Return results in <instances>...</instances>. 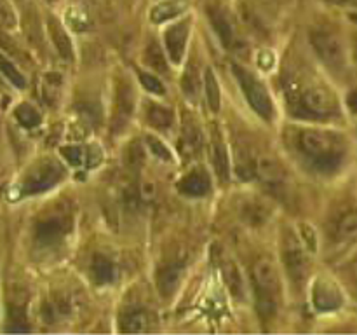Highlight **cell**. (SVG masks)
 <instances>
[{
    "mask_svg": "<svg viewBox=\"0 0 357 335\" xmlns=\"http://www.w3.org/2000/svg\"><path fill=\"white\" fill-rule=\"evenodd\" d=\"M296 145L300 154L312 164L314 171L324 177L340 173L352 154V140L338 129H300Z\"/></svg>",
    "mask_w": 357,
    "mask_h": 335,
    "instance_id": "1",
    "label": "cell"
},
{
    "mask_svg": "<svg viewBox=\"0 0 357 335\" xmlns=\"http://www.w3.org/2000/svg\"><path fill=\"white\" fill-rule=\"evenodd\" d=\"M344 107L333 87L321 80L296 87L293 94V114L312 121H338L344 117Z\"/></svg>",
    "mask_w": 357,
    "mask_h": 335,
    "instance_id": "2",
    "label": "cell"
},
{
    "mask_svg": "<svg viewBox=\"0 0 357 335\" xmlns=\"http://www.w3.org/2000/svg\"><path fill=\"white\" fill-rule=\"evenodd\" d=\"M310 45L317 58L331 73L344 77L354 68L351 54V42H345L338 31L317 28L310 31Z\"/></svg>",
    "mask_w": 357,
    "mask_h": 335,
    "instance_id": "3",
    "label": "cell"
},
{
    "mask_svg": "<svg viewBox=\"0 0 357 335\" xmlns=\"http://www.w3.org/2000/svg\"><path fill=\"white\" fill-rule=\"evenodd\" d=\"M253 285L261 318H272L281 306V276L272 258H260L253 267Z\"/></svg>",
    "mask_w": 357,
    "mask_h": 335,
    "instance_id": "4",
    "label": "cell"
},
{
    "mask_svg": "<svg viewBox=\"0 0 357 335\" xmlns=\"http://www.w3.org/2000/svg\"><path fill=\"white\" fill-rule=\"evenodd\" d=\"M232 70L237 82H239L241 91H243L244 98H246L248 103L251 105V108H253L261 119L272 121V119H274V103H272V98L271 94H268L267 87L264 86V82H261L253 72H250V70L244 68V66L237 65V63H234Z\"/></svg>",
    "mask_w": 357,
    "mask_h": 335,
    "instance_id": "5",
    "label": "cell"
},
{
    "mask_svg": "<svg viewBox=\"0 0 357 335\" xmlns=\"http://www.w3.org/2000/svg\"><path fill=\"white\" fill-rule=\"evenodd\" d=\"M66 177V170L56 159H42L30 168L21 181V195H35L51 191Z\"/></svg>",
    "mask_w": 357,
    "mask_h": 335,
    "instance_id": "6",
    "label": "cell"
},
{
    "mask_svg": "<svg viewBox=\"0 0 357 335\" xmlns=\"http://www.w3.org/2000/svg\"><path fill=\"white\" fill-rule=\"evenodd\" d=\"M72 211L68 206H61L45 213L35 223V241L40 248H54L68 236L72 229Z\"/></svg>",
    "mask_w": 357,
    "mask_h": 335,
    "instance_id": "7",
    "label": "cell"
},
{
    "mask_svg": "<svg viewBox=\"0 0 357 335\" xmlns=\"http://www.w3.org/2000/svg\"><path fill=\"white\" fill-rule=\"evenodd\" d=\"M282 262L293 283L300 285L305 281V276L309 272L307 246H303L298 234L291 229H286L282 234Z\"/></svg>",
    "mask_w": 357,
    "mask_h": 335,
    "instance_id": "8",
    "label": "cell"
},
{
    "mask_svg": "<svg viewBox=\"0 0 357 335\" xmlns=\"http://www.w3.org/2000/svg\"><path fill=\"white\" fill-rule=\"evenodd\" d=\"M206 14H208L209 23H211L213 30H215L216 37L223 44V47H227L232 52L243 51L246 44H244V40L237 34V28L234 24V20L229 10L223 6H220L218 2H211L206 6Z\"/></svg>",
    "mask_w": 357,
    "mask_h": 335,
    "instance_id": "9",
    "label": "cell"
},
{
    "mask_svg": "<svg viewBox=\"0 0 357 335\" xmlns=\"http://www.w3.org/2000/svg\"><path fill=\"white\" fill-rule=\"evenodd\" d=\"M257 177L274 194L284 195L288 192V171L282 168V164H279L272 157H260V159H257Z\"/></svg>",
    "mask_w": 357,
    "mask_h": 335,
    "instance_id": "10",
    "label": "cell"
},
{
    "mask_svg": "<svg viewBox=\"0 0 357 335\" xmlns=\"http://www.w3.org/2000/svg\"><path fill=\"white\" fill-rule=\"evenodd\" d=\"M312 304L319 313H333L344 306V295L330 278H317L312 285Z\"/></svg>",
    "mask_w": 357,
    "mask_h": 335,
    "instance_id": "11",
    "label": "cell"
},
{
    "mask_svg": "<svg viewBox=\"0 0 357 335\" xmlns=\"http://www.w3.org/2000/svg\"><path fill=\"white\" fill-rule=\"evenodd\" d=\"M188 35H190V20H181L178 23L171 24L164 31V47L167 56L174 65H180L187 49Z\"/></svg>",
    "mask_w": 357,
    "mask_h": 335,
    "instance_id": "12",
    "label": "cell"
},
{
    "mask_svg": "<svg viewBox=\"0 0 357 335\" xmlns=\"http://www.w3.org/2000/svg\"><path fill=\"white\" fill-rule=\"evenodd\" d=\"M211 188V181H209V174L204 170L197 168L192 170L178 181V191L187 198H202Z\"/></svg>",
    "mask_w": 357,
    "mask_h": 335,
    "instance_id": "13",
    "label": "cell"
},
{
    "mask_svg": "<svg viewBox=\"0 0 357 335\" xmlns=\"http://www.w3.org/2000/svg\"><path fill=\"white\" fill-rule=\"evenodd\" d=\"M143 114H145L146 122L150 128L159 129V131H167L174 126V114L171 108L157 103V101L146 100L143 105Z\"/></svg>",
    "mask_w": 357,
    "mask_h": 335,
    "instance_id": "14",
    "label": "cell"
},
{
    "mask_svg": "<svg viewBox=\"0 0 357 335\" xmlns=\"http://www.w3.org/2000/svg\"><path fill=\"white\" fill-rule=\"evenodd\" d=\"M132 108H135V93H132V87L128 82H121L117 86V93H115V126H119V128L124 126L128 122V119L131 117Z\"/></svg>",
    "mask_w": 357,
    "mask_h": 335,
    "instance_id": "15",
    "label": "cell"
},
{
    "mask_svg": "<svg viewBox=\"0 0 357 335\" xmlns=\"http://www.w3.org/2000/svg\"><path fill=\"white\" fill-rule=\"evenodd\" d=\"M213 166H215L216 177H218L220 181H229L230 180V157L229 152H227V147L223 143L220 133L213 131Z\"/></svg>",
    "mask_w": 357,
    "mask_h": 335,
    "instance_id": "16",
    "label": "cell"
},
{
    "mask_svg": "<svg viewBox=\"0 0 357 335\" xmlns=\"http://www.w3.org/2000/svg\"><path fill=\"white\" fill-rule=\"evenodd\" d=\"M181 281V265L180 264H169L164 265L157 271L155 274V285L157 290L162 297H171L176 292L178 285Z\"/></svg>",
    "mask_w": 357,
    "mask_h": 335,
    "instance_id": "17",
    "label": "cell"
},
{
    "mask_svg": "<svg viewBox=\"0 0 357 335\" xmlns=\"http://www.w3.org/2000/svg\"><path fill=\"white\" fill-rule=\"evenodd\" d=\"M188 9V0H164V2L155 3L150 9V20L152 23H166V21L174 20L181 16Z\"/></svg>",
    "mask_w": 357,
    "mask_h": 335,
    "instance_id": "18",
    "label": "cell"
},
{
    "mask_svg": "<svg viewBox=\"0 0 357 335\" xmlns=\"http://www.w3.org/2000/svg\"><path fill=\"white\" fill-rule=\"evenodd\" d=\"M181 150L187 156H195L204 145V136H202L201 128L194 119L185 117L183 128H181Z\"/></svg>",
    "mask_w": 357,
    "mask_h": 335,
    "instance_id": "19",
    "label": "cell"
},
{
    "mask_svg": "<svg viewBox=\"0 0 357 335\" xmlns=\"http://www.w3.org/2000/svg\"><path fill=\"white\" fill-rule=\"evenodd\" d=\"M91 276L98 285H110L117 279V265L107 255L96 253L91 260Z\"/></svg>",
    "mask_w": 357,
    "mask_h": 335,
    "instance_id": "20",
    "label": "cell"
},
{
    "mask_svg": "<svg viewBox=\"0 0 357 335\" xmlns=\"http://www.w3.org/2000/svg\"><path fill=\"white\" fill-rule=\"evenodd\" d=\"M220 271H222L223 279H225L227 288L230 290L236 299H244V293H246V286H244L243 274H241L239 267H237L236 262L232 258H222V264H220Z\"/></svg>",
    "mask_w": 357,
    "mask_h": 335,
    "instance_id": "21",
    "label": "cell"
},
{
    "mask_svg": "<svg viewBox=\"0 0 357 335\" xmlns=\"http://www.w3.org/2000/svg\"><path fill=\"white\" fill-rule=\"evenodd\" d=\"M241 216L248 225L261 227L267 223L268 216H271V208L267 202L260 201V199H248L241 206Z\"/></svg>",
    "mask_w": 357,
    "mask_h": 335,
    "instance_id": "22",
    "label": "cell"
},
{
    "mask_svg": "<svg viewBox=\"0 0 357 335\" xmlns=\"http://www.w3.org/2000/svg\"><path fill=\"white\" fill-rule=\"evenodd\" d=\"M150 328V314L142 307L124 311L119 321V330L128 332V334H138V332H146Z\"/></svg>",
    "mask_w": 357,
    "mask_h": 335,
    "instance_id": "23",
    "label": "cell"
},
{
    "mask_svg": "<svg viewBox=\"0 0 357 335\" xmlns=\"http://www.w3.org/2000/svg\"><path fill=\"white\" fill-rule=\"evenodd\" d=\"M61 156L72 168H89L96 163L93 147L68 145L61 149Z\"/></svg>",
    "mask_w": 357,
    "mask_h": 335,
    "instance_id": "24",
    "label": "cell"
},
{
    "mask_svg": "<svg viewBox=\"0 0 357 335\" xmlns=\"http://www.w3.org/2000/svg\"><path fill=\"white\" fill-rule=\"evenodd\" d=\"M333 234L337 241H351L357 237V206H351L338 216Z\"/></svg>",
    "mask_w": 357,
    "mask_h": 335,
    "instance_id": "25",
    "label": "cell"
},
{
    "mask_svg": "<svg viewBox=\"0 0 357 335\" xmlns=\"http://www.w3.org/2000/svg\"><path fill=\"white\" fill-rule=\"evenodd\" d=\"M47 28H49V34H51L52 44L56 45L59 54H61L65 59H72L73 45H72V40H70L68 34H66V30L63 28V24L59 23L58 20H54V17H49Z\"/></svg>",
    "mask_w": 357,
    "mask_h": 335,
    "instance_id": "26",
    "label": "cell"
},
{
    "mask_svg": "<svg viewBox=\"0 0 357 335\" xmlns=\"http://www.w3.org/2000/svg\"><path fill=\"white\" fill-rule=\"evenodd\" d=\"M143 63H145L150 70H153V72L157 73L169 72L166 52H164L162 47L153 40L150 42V44L145 47V51H143Z\"/></svg>",
    "mask_w": 357,
    "mask_h": 335,
    "instance_id": "27",
    "label": "cell"
},
{
    "mask_svg": "<svg viewBox=\"0 0 357 335\" xmlns=\"http://www.w3.org/2000/svg\"><path fill=\"white\" fill-rule=\"evenodd\" d=\"M204 93H206V101H208L209 108L213 112H218L222 107V91H220L218 79H216L215 72L211 68H206L204 72Z\"/></svg>",
    "mask_w": 357,
    "mask_h": 335,
    "instance_id": "28",
    "label": "cell"
},
{
    "mask_svg": "<svg viewBox=\"0 0 357 335\" xmlns=\"http://www.w3.org/2000/svg\"><path fill=\"white\" fill-rule=\"evenodd\" d=\"M0 73L13 84L17 89H24L26 87V77L23 75L20 68L13 63V59L7 58L2 51H0Z\"/></svg>",
    "mask_w": 357,
    "mask_h": 335,
    "instance_id": "29",
    "label": "cell"
},
{
    "mask_svg": "<svg viewBox=\"0 0 357 335\" xmlns=\"http://www.w3.org/2000/svg\"><path fill=\"white\" fill-rule=\"evenodd\" d=\"M14 117H16V121L20 122L23 128H28V129L37 128V126L42 122L40 112H38L37 108L30 103L17 105L16 110H14Z\"/></svg>",
    "mask_w": 357,
    "mask_h": 335,
    "instance_id": "30",
    "label": "cell"
},
{
    "mask_svg": "<svg viewBox=\"0 0 357 335\" xmlns=\"http://www.w3.org/2000/svg\"><path fill=\"white\" fill-rule=\"evenodd\" d=\"M195 66H188L185 70L183 77H181V89L187 94L188 100H197L199 96V87H201V79H199V73L195 72Z\"/></svg>",
    "mask_w": 357,
    "mask_h": 335,
    "instance_id": "31",
    "label": "cell"
},
{
    "mask_svg": "<svg viewBox=\"0 0 357 335\" xmlns=\"http://www.w3.org/2000/svg\"><path fill=\"white\" fill-rule=\"evenodd\" d=\"M145 143H146V147H149L150 152H152V156H155L157 159L167 161V163H169V161H173V152H171L169 147H167L164 142H160L159 138L149 135L145 138Z\"/></svg>",
    "mask_w": 357,
    "mask_h": 335,
    "instance_id": "32",
    "label": "cell"
},
{
    "mask_svg": "<svg viewBox=\"0 0 357 335\" xmlns=\"http://www.w3.org/2000/svg\"><path fill=\"white\" fill-rule=\"evenodd\" d=\"M42 89H44L45 101L58 100L59 89H61V77H59L58 73H47V75L44 77Z\"/></svg>",
    "mask_w": 357,
    "mask_h": 335,
    "instance_id": "33",
    "label": "cell"
},
{
    "mask_svg": "<svg viewBox=\"0 0 357 335\" xmlns=\"http://www.w3.org/2000/svg\"><path fill=\"white\" fill-rule=\"evenodd\" d=\"M143 161H145V150H143V147L138 142L129 143L126 147V163H128V166L136 170V168L142 166Z\"/></svg>",
    "mask_w": 357,
    "mask_h": 335,
    "instance_id": "34",
    "label": "cell"
},
{
    "mask_svg": "<svg viewBox=\"0 0 357 335\" xmlns=\"http://www.w3.org/2000/svg\"><path fill=\"white\" fill-rule=\"evenodd\" d=\"M139 79H142V86L145 87L149 93L157 94V96H162V94L166 93V87H164V84L160 82L159 77L153 75V73L142 72L139 73Z\"/></svg>",
    "mask_w": 357,
    "mask_h": 335,
    "instance_id": "35",
    "label": "cell"
},
{
    "mask_svg": "<svg viewBox=\"0 0 357 335\" xmlns=\"http://www.w3.org/2000/svg\"><path fill=\"white\" fill-rule=\"evenodd\" d=\"M16 13H14L9 0H0V24H3L7 28H13L16 27Z\"/></svg>",
    "mask_w": 357,
    "mask_h": 335,
    "instance_id": "36",
    "label": "cell"
},
{
    "mask_svg": "<svg viewBox=\"0 0 357 335\" xmlns=\"http://www.w3.org/2000/svg\"><path fill=\"white\" fill-rule=\"evenodd\" d=\"M345 108H347V114L352 117H357V86L352 87L351 91L345 96Z\"/></svg>",
    "mask_w": 357,
    "mask_h": 335,
    "instance_id": "37",
    "label": "cell"
},
{
    "mask_svg": "<svg viewBox=\"0 0 357 335\" xmlns=\"http://www.w3.org/2000/svg\"><path fill=\"white\" fill-rule=\"evenodd\" d=\"M328 3H333V6L338 7H349V9L357 10V0H324Z\"/></svg>",
    "mask_w": 357,
    "mask_h": 335,
    "instance_id": "38",
    "label": "cell"
},
{
    "mask_svg": "<svg viewBox=\"0 0 357 335\" xmlns=\"http://www.w3.org/2000/svg\"><path fill=\"white\" fill-rule=\"evenodd\" d=\"M351 54H352V65L357 70V30L351 35Z\"/></svg>",
    "mask_w": 357,
    "mask_h": 335,
    "instance_id": "39",
    "label": "cell"
},
{
    "mask_svg": "<svg viewBox=\"0 0 357 335\" xmlns=\"http://www.w3.org/2000/svg\"><path fill=\"white\" fill-rule=\"evenodd\" d=\"M354 140H356V147H357V124H356V129H354Z\"/></svg>",
    "mask_w": 357,
    "mask_h": 335,
    "instance_id": "40",
    "label": "cell"
}]
</instances>
